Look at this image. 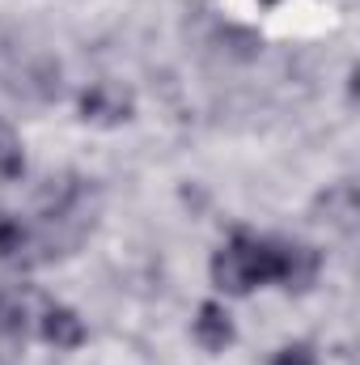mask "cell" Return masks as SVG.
<instances>
[{
  "label": "cell",
  "instance_id": "6da1fadb",
  "mask_svg": "<svg viewBox=\"0 0 360 365\" xmlns=\"http://www.w3.org/2000/svg\"><path fill=\"white\" fill-rule=\"evenodd\" d=\"M212 276L225 293H250L263 280H280V247L275 242H259L250 234H238L216 259H212Z\"/></svg>",
  "mask_w": 360,
  "mask_h": 365
},
{
  "label": "cell",
  "instance_id": "7a4b0ae2",
  "mask_svg": "<svg viewBox=\"0 0 360 365\" xmlns=\"http://www.w3.org/2000/svg\"><path fill=\"white\" fill-rule=\"evenodd\" d=\"M195 340H199L203 349H212V353H221V349L233 340V323H229V314H225L216 302H203V306H199V319H195Z\"/></svg>",
  "mask_w": 360,
  "mask_h": 365
},
{
  "label": "cell",
  "instance_id": "3957f363",
  "mask_svg": "<svg viewBox=\"0 0 360 365\" xmlns=\"http://www.w3.org/2000/svg\"><path fill=\"white\" fill-rule=\"evenodd\" d=\"M81 110H85V119H97V123H123L132 102L123 93H115L110 86H97V90H90L81 98Z\"/></svg>",
  "mask_w": 360,
  "mask_h": 365
},
{
  "label": "cell",
  "instance_id": "277c9868",
  "mask_svg": "<svg viewBox=\"0 0 360 365\" xmlns=\"http://www.w3.org/2000/svg\"><path fill=\"white\" fill-rule=\"evenodd\" d=\"M318 272V255L309 247H280V280L288 289H305Z\"/></svg>",
  "mask_w": 360,
  "mask_h": 365
},
{
  "label": "cell",
  "instance_id": "5b68a950",
  "mask_svg": "<svg viewBox=\"0 0 360 365\" xmlns=\"http://www.w3.org/2000/svg\"><path fill=\"white\" fill-rule=\"evenodd\" d=\"M43 336H47L51 344H60V349H77V344L85 340V327H81V319H77L73 310L51 306V310L43 314Z\"/></svg>",
  "mask_w": 360,
  "mask_h": 365
},
{
  "label": "cell",
  "instance_id": "8992f818",
  "mask_svg": "<svg viewBox=\"0 0 360 365\" xmlns=\"http://www.w3.org/2000/svg\"><path fill=\"white\" fill-rule=\"evenodd\" d=\"M26 170V158H21V140L13 136V128L0 123V175L4 179H17Z\"/></svg>",
  "mask_w": 360,
  "mask_h": 365
},
{
  "label": "cell",
  "instance_id": "52a82bcc",
  "mask_svg": "<svg viewBox=\"0 0 360 365\" xmlns=\"http://www.w3.org/2000/svg\"><path fill=\"white\" fill-rule=\"evenodd\" d=\"M21 247H26V230H21L13 217H0V255H4V259H13Z\"/></svg>",
  "mask_w": 360,
  "mask_h": 365
},
{
  "label": "cell",
  "instance_id": "ba28073f",
  "mask_svg": "<svg viewBox=\"0 0 360 365\" xmlns=\"http://www.w3.org/2000/svg\"><path fill=\"white\" fill-rule=\"evenodd\" d=\"M271 365H318V361H314V353H309L305 344H292V349H284Z\"/></svg>",
  "mask_w": 360,
  "mask_h": 365
}]
</instances>
